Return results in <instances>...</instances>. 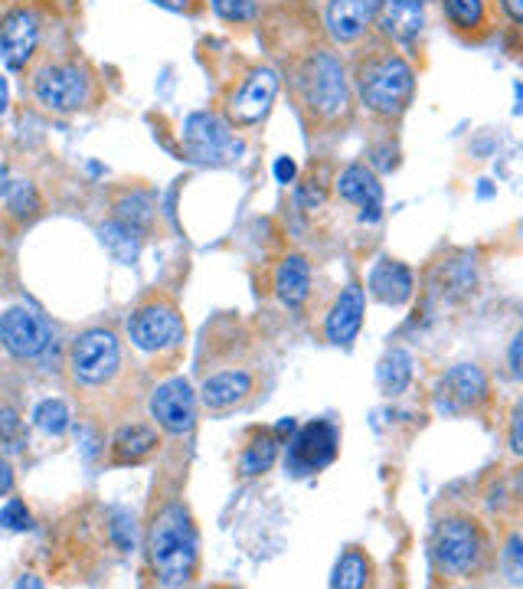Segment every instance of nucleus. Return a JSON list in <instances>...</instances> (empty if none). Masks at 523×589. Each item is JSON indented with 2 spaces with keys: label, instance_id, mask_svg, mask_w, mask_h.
Returning <instances> with one entry per match:
<instances>
[{
  "label": "nucleus",
  "instance_id": "1",
  "mask_svg": "<svg viewBox=\"0 0 523 589\" xmlns=\"http://www.w3.org/2000/svg\"><path fill=\"white\" fill-rule=\"evenodd\" d=\"M148 550H151L157 580L164 587H184L194 580L197 531H194V518L184 504L170 501L157 511L151 534H148Z\"/></svg>",
  "mask_w": 523,
  "mask_h": 589
},
{
  "label": "nucleus",
  "instance_id": "2",
  "mask_svg": "<svg viewBox=\"0 0 523 589\" xmlns=\"http://www.w3.org/2000/svg\"><path fill=\"white\" fill-rule=\"evenodd\" d=\"M357 86H361V99L366 108H373L376 115H399L409 106L413 89H416V76L409 69V62L403 56L376 53L357 69Z\"/></svg>",
  "mask_w": 523,
  "mask_h": 589
},
{
  "label": "nucleus",
  "instance_id": "3",
  "mask_svg": "<svg viewBox=\"0 0 523 589\" xmlns=\"http://www.w3.org/2000/svg\"><path fill=\"white\" fill-rule=\"evenodd\" d=\"M435 560L452 577H468L484 560V534L471 518H448L435 531Z\"/></svg>",
  "mask_w": 523,
  "mask_h": 589
},
{
  "label": "nucleus",
  "instance_id": "4",
  "mask_svg": "<svg viewBox=\"0 0 523 589\" xmlns=\"http://www.w3.org/2000/svg\"><path fill=\"white\" fill-rule=\"evenodd\" d=\"M302 92L317 118H337L351 102L344 66L330 53H314L302 69Z\"/></svg>",
  "mask_w": 523,
  "mask_h": 589
},
{
  "label": "nucleus",
  "instance_id": "5",
  "mask_svg": "<svg viewBox=\"0 0 523 589\" xmlns=\"http://www.w3.org/2000/svg\"><path fill=\"white\" fill-rule=\"evenodd\" d=\"M33 96L47 111H76L89 106L92 99V79L76 62H56L43 66L33 76Z\"/></svg>",
  "mask_w": 523,
  "mask_h": 589
},
{
  "label": "nucleus",
  "instance_id": "6",
  "mask_svg": "<svg viewBox=\"0 0 523 589\" xmlns=\"http://www.w3.org/2000/svg\"><path fill=\"white\" fill-rule=\"evenodd\" d=\"M121 364V351H118V337L111 331H86L76 337L72 354H69V367L72 376L86 386H99L105 380H111Z\"/></svg>",
  "mask_w": 523,
  "mask_h": 589
},
{
  "label": "nucleus",
  "instance_id": "7",
  "mask_svg": "<svg viewBox=\"0 0 523 589\" xmlns=\"http://www.w3.org/2000/svg\"><path fill=\"white\" fill-rule=\"evenodd\" d=\"M337 445H341V432L327 420H314L305 429L295 432V439L288 442V469L295 475H312L327 469L337 459Z\"/></svg>",
  "mask_w": 523,
  "mask_h": 589
},
{
  "label": "nucleus",
  "instance_id": "8",
  "mask_svg": "<svg viewBox=\"0 0 523 589\" xmlns=\"http://www.w3.org/2000/svg\"><path fill=\"white\" fill-rule=\"evenodd\" d=\"M0 341L13 357L30 361V357H40L50 347L52 331L40 312L17 305V308L0 315Z\"/></svg>",
  "mask_w": 523,
  "mask_h": 589
},
{
  "label": "nucleus",
  "instance_id": "9",
  "mask_svg": "<svg viewBox=\"0 0 523 589\" xmlns=\"http://www.w3.org/2000/svg\"><path fill=\"white\" fill-rule=\"evenodd\" d=\"M128 334H131L135 347H141V351H164V347H174L184 337V322H180L174 305L151 302V305L138 308L131 315Z\"/></svg>",
  "mask_w": 523,
  "mask_h": 589
},
{
  "label": "nucleus",
  "instance_id": "10",
  "mask_svg": "<svg viewBox=\"0 0 523 589\" xmlns=\"http://www.w3.org/2000/svg\"><path fill=\"white\" fill-rule=\"evenodd\" d=\"M184 145H187V155L194 161L204 164L226 161L229 155L239 151V145L233 141L226 121H219L209 111H197V115L187 118V125H184Z\"/></svg>",
  "mask_w": 523,
  "mask_h": 589
},
{
  "label": "nucleus",
  "instance_id": "11",
  "mask_svg": "<svg viewBox=\"0 0 523 589\" xmlns=\"http://www.w3.org/2000/svg\"><path fill=\"white\" fill-rule=\"evenodd\" d=\"M151 416L170 435H187L197 423V396L187 380H167L151 396Z\"/></svg>",
  "mask_w": 523,
  "mask_h": 589
},
{
  "label": "nucleus",
  "instance_id": "12",
  "mask_svg": "<svg viewBox=\"0 0 523 589\" xmlns=\"http://www.w3.org/2000/svg\"><path fill=\"white\" fill-rule=\"evenodd\" d=\"M37 40H40V20L33 10L17 7L0 20V59L10 69L27 66V59L37 50Z\"/></svg>",
  "mask_w": 523,
  "mask_h": 589
},
{
  "label": "nucleus",
  "instance_id": "13",
  "mask_svg": "<svg viewBox=\"0 0 523 589\" xmlns=\"http://www.w3.org/2000/svg\"><path fill=\"white\" fill-rule=\"evenodd\" d=\"M275 96H278V76L272 69H256L243 82V89L229 99V118L236 125H256L262 115L272 108Z\"/></svg>",
  "mask_w": 523,
  "mask_h": 589
},
{
  "label": "nucleus",
  "instance_id": "14",
  "mask_svg": "<svg viewBox=\"0 0 523 589\" xmlns=\"http://www.w3.org/2000/svg\"><path fill=\"white\" fill-rule=\"evenodd\" d=\"M364 288H361L357 282H351L347 288H341V295H337V302H334V308H330V315H327V324H324L327 341L337 344V347H347V344L361 334V327H364Z\"/></svg>",
  "mask_w": 523,
  "mask_h": 589
},
{
  "label": "nucleus",
  "instance_id": "15",
  "mask_svg": "<svg viewBox=\"0 0 523 589\" xmlns=\"http://www.w3.org/2000/svg\"><path fill=\"white\" fill-rule=\"evenodd\" d=\"M438 393L445 400V406L452 413H465V410H477L487 400V376L474 364H458L448 374L442 376Z\"/></svg>",
  "mask_w": 523,
  "mask_h": 589
},
{
  "label": "nucleus",
  "instance_id": "16",
  "mask_svg": "<svg viewBox=\"0 0 523 589\" xmlns=\"http://www.w3.org/2000/svg\"><path fill=\"white\" fill-rule=\"evenodd\" d=\"M373 20L389 40L409 43L425 27V10H422V0H376Z\"/></svg>",
  "mask_w": 523,
  "mask_h": 589
},
{
  "label": "nucleus",
  "instance_id": "17",
  "mask_svg": "<svg viewBox=\"0 0 523 589\" xmlns=\"http://www.w3.org/2000/svg\"><path fill=\"white\" fill-rule=\"evenodd\" d=\"M337 194L347 200V204H357L364 210V219H379V210H383V187L376 180V174L364 167V164H354L341 174L337 180Z\"/></svg>",
  "mask_w": 523,
  "mask_h": 589
},
{
  "label": "nucleus",
  "instance_id": "18",
  "mask_svg": "<svg viewBox=\"0 0 523 589\" xmlns=\"http://www.w3.org/2000/svg\"><path fill=\"white\" fill-rule=\"evenodd\" d=\"M376 17V0H330L327 7V27L334 40L351 43L364 33Z\"/></svg>",
  "mask_w": 523,
  "mask_h": 589
},
{
  "label": "nucleus",
  "instance_id": "19",
  "mask_svg": "<svg viewBox=\"0 0 523 589\" xmlns=\"http://www.w3.org/2000/svg\"><path fill=\"white\" fill-rule=\"evenodd\" d=\"M369 292L383 305H403L413 298V272L396 259H379L369 272Z\"/></svg>",
  "mask_w": 523,
  "mask_h": 589
},
{
  "label": "nucleus",
  "instance_id": "20",
  "mask_svg": "<svg viewBox=\"0 0 523 589\" xmlns=\"http://www.w3.org/2000/svg\"><path fill=\"white\" fill-rule=\"evenodd\" d=\"M253 393V374L246 371H219L204 380V403L209 410H229L236 403H243L246 396Z\"/></svg>",
  "mask_w": 523,
  "mask_h": 589
},
{
  "label": "nucleus",
  "instance_id": "21",
  "mask_svg": "<svg viewBox=\"0 0 523 589\" xmlns=\"http://www.w3.org/2000/svg\"><path fill=\"white\" fill-rule=\"evenodd\" d=\"M312 292V266L305 256H288L275 272V295L288 308H302Z\"/></svg>",
  "mask_w": 523,
  "mask_h": 589
},
{
  "label": "nucleus",
  "instance_id": "22",
  "mask_svg": "<svg viewBox=\"0 0 523 589\" xmlns=\"http://www.w3.org/2000/svg\"><path fill=\"white\" fill-rule=\"evenodd\" d=\"M157 432L151 426H125L118 429L115 442H111V459L118 465H135L141 459H148L155 452Z\"/></svg>",
  "mask_w": 523,
  "mask_h": 589
},
{
  "label": "nucleus",
  "instance_id": "23",
  "mask_svg": "<svg viewBox=\"0 0 523 589\" xmlns=\"http://www.w3.org/2000/svg\"><path fill=\"white\" fill-rule=\"evenodd\" d=\"M376 380H379V390H383L386 396H399V393L409 386V380H413V357H409V351L393 347V351L379 361Z\"/></svg>",
  "mask_w": 523,
  "mask_h": 589
},
{
  "label": "nucleus",
  "instance_id": "24",
  "mask_svg": "<svg viewBox=\"0 0 523 589\" xmlns=\"http://www.w3.org/2000/svg\"><path fill=\"white\" fill-rule=\"evenodd\" d=\"M102 239L105 246H108V253H111L118 263H135V259H138V249H141V233H138V229H131V226L111 219V223H105L102 226Z\"/></svg>",
  "mask_w": 523,
  "mask_h": 589
},
{
  "label": "nucleus",
  "instance_id": "25",
  "mask_svg": "<svg viewBox=\"0 0 523 589\" xmlns=\"http://www.w3.org/2000/svg\"><path fill=\"white\" fill-rule=\"evenodd\" d=\"M275 455H278V439L272 432H256V439L246 445L243 452V475H262L275 465Z\"/></svg>",
  "mask_w": 523,
  "mask_h": 589
},
{
  "label": "nucleus",
  "instance_id": "26",
  "mask_svg": "<svg viewBox=\"0 0 523 589\" xmlns=\"http://www.w3.org/2000/svg\"><path fill=\"white\" fill-rule=\"evenodd\" d=\"M369 583V563L361 550H347L337 567H334V577H330V587L337 589H361Z\"/></svg>",
  "mask_w": 523,
  "mask_h": 589
},
{
  "label": "nucleus",
  "instance_id": "27",
  "mask_svg": "<svg viewBox=\"0 0 523 589\" xmlns=\"http://www.w3.org/2000/svg\"><path fill=\"white\" fill-rule=\"evenodd\" d=\"M151 204H148V197H141V194H135V197H125L118 207H115V219L118 223H125V226H131V229H138V233H145L148 226H151Z\"/></svg>",
  "mask_w": 523,
  "mask_h": 589
},
{
  "label": "nucleus",
  "instance_id": "28",
  "mask_svg": "<svg viewBox=\"0 0 523 589\" xmlns=\"http://www.w3.org/2000/svg\"><path fill=\"white\" fill-rule=\"evenodd\" d=\"M7 210L13 216H20V219L37 216V210H40V197H37L33 184H27V180L7 184Z\"/></svg>",
  "mask_w": 523,
  "mask_h": 589
},
{
  "label": "nucleus",
  "instance_id": "29",
  "mask_svg": "<svg viewBox=\"0 0 523 589\" xmlns=\"http://www.w3.org/2000/svg\"><path fill=\"white\" fill-rule=\"evenodd\" d=\"M33 420H37V426L43 429L47 435H62L69 429V410H66L62 400H43L37 406Z\"/></svg>",
  "mask_w": 523,
  "mask_h": 589
},
{
  "label": "nucleus",
  "instance_id": "30",
  "mask_svg": "<svg viewBox=\"0 0 523 589\" xmlns=\"http://www.w3.org/2000/svg\"><path fill=\"white\" fill-rule=\"evenodd\" d=\"M445 3V13L452 17V23H458V27H477L481 20H484V3L481 0H442Z\"/></svg>",
  "mask_w": 523,
  "mask_h": 589
},
{
  "label": "nucleus",
  "instance_id": "31",
  "mask_svg": "<svg viewBox=\"0 0 523 589\" xmlns=\"http://www.w3.org/2000/svg\"><path fill=\"white\" fill-rule=\"evenodd\" d=\"M0 528H7V531H30L33 528V518H30V511L20 498H10L0 508Z\"/></svg>",
  "mask_w": 523,
  "mask_h": 589
},
{
  "label": "nucleus",
  "instance_id": "32",
  "mask_svg": "<svg viewBox=\"0 0 523 589\" xmlns=\"http://www.w3.org/2000/svg\"><path fill=\"white\" fill-rule=\"evenodd\" d=\"M111 540L121 547V550H131L135 547V521L128 511H111V528H108Z\"/></svg>",
  "mask_w": 523,
  "mask_h": 589
},
{
  "label": "nucleus",
  "instance_id": "33",
  "mask_svg": "<svg viewBox=\"0 0 523 589\" xmlns=\"http://www.w3.org/2000/svg\"><path fill=\"white\" fill-rule=\"evenodd\" d=\"M213 10H216L223 20H253L256 3H253V0H213Z\"/></svg>",
  "mask_w": 523,
  "mask_h": 589
},
{
  "label": "nucleus",
  "instance_id": "34",
  "mask_svg": "<svg viewBox=\"0 0 523 589\" xmlns=\"http://www.w3.org/2000/svg\"><path fill=\"white\" fill-rule=\"evenodd\" d=\"M511 452L523 455V403L514 406V416H511Z\"/></svg>",
  "mask_w": 523,
  "mask_h": 589
},
{
  "label": "nucleus",
  "instance_id": "35",
  "mask_svg": "<svg viewBox=\"0 0 523 589\" xmlns=\"http://www.w3.org/2000/svg\"><path fill=\"white\" fill-rule=\"evenodd\" d=\"M507 357H511V367H514V376H521L523 380V327L514 334V341H511V351H507Z\"/></svg>",
  "mask_w": 523,
  "mask_h": 589
},
{
  "label": "nucleus",
  "instance_id": "36",
  "mask_svg": "<svg viewBox=\"0 0 523 589\" xmlns=\"http://www.w3.org/2000/svg\"><path fill=\"white\" fill-rule=\"evenodd\" d=\"M275 177H278L282 184H288V180L295 177V161H288V158H282V161L275 164Z\"/></svg>",
  "mask_w": 523,
  "mask_h": 589
},
{
  "label": "nucleus",
  "instance_id": "37",
  "mask_svg": "<svg viewBox=\"0 0 523 589\" xmlns=\"http://www.w3.org/2000/svg\"><path fill=\"white\" fill-rule=\"evenodd\" d=\"M13 488V472H10V465L0 459V494H7Z\"/></svg>",
  "mask_w": 523,
  "mask_h": 589
},
{
  "label": "nucleus",
  "instance_id": "38",
  "mask_svg": "<svg viewBox=\"0 0 523 589\" xmlns=\"http://www.w3.org/2000/svg\"><path fill=\"white\" fill-rule=\"evenodd\" d=\"M504 7H507V13H511L517 23H523V0H504Z\"/></svg>",
  "mask_w": 523,
  "mask_h": 589
},
{
  "label": "nucleus",
  "instance_id": "39",
  "mask_svg": "<svg viewBox=\"0 0 523 589\" xmlns=\"http://www.w3.org/2000/svg\"><path fill=\"white\" fill-rule=\"evenodd\" d=\"M160 7H167V10H184L187 7V0H155Z\"/></svg>",
  "mask_w": 523,
  "mask_h": 589
},
{
  "label": "nucleus",
  "instance_id": "40",
  "mask_svg": "<svg viewBox=\"0 0 523 589\" xmlns=\"http://www.w3.org/2000/svg\"><path fill=\"white\" fill-rule=\"evenodd\" d=\"M511 557L517 560L523 567V547H521V540H511Z\"/></svg>",
  "mask_w": 523,
  "mask_h": 589
},
{
  "label": "nucleus",
  "instance_id": "41",
  "mask_svg": "<svg viewBox=\"0 0 523 589\" xmlns=\"http://www.w3.org/2000/svg\"><path fill=\"white\" fill-rule=\"evenodd\" d=\"M7 111V79H0V115Z\"/></svg>",
  "mask_w": 523,
  "mask_h": 589
},
{
  "label": "nucleus",
  "instance_id": "42",
  "mask_svg": "<svg viewBox=\"0 0 523 589\" xmlns=\"http://www.w3.org/2000/svg\"><path fill=\"white\" fill-rule=\"evenodd\" d=\"M7 184H10V180H7V167L0 164V194H7Z\"/></svg>",
  "mask_w": 523,
  "mask_h": 589
},
{
  "label": "nucleus",
  "instance_id": "43",
  "mask_svg": "<svg viewBox=\"0 0 523 589\" xmlns=\"http://www.w3.org/2000/svg\"><path fill=\"white\" fill-rule=\"evenodd\" d=\"M521 233H523V226H521Z\"/></svg>",
  "mask_w": 523,
  "mask_h": 589
}]
</instances>
